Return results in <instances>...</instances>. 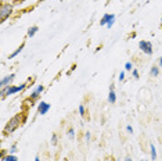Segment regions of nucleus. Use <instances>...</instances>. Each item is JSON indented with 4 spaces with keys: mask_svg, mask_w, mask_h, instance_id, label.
I'll return each instance as SVG.
<instances>
[{
    "mask_svg": "<svg viewBox=\"0 0 162 161\" xmlns=\"http://www.w3.org/2000/svg\"><path fill=\"white\" fill-rule=\"evenodd\" d=\"M1 161H18V157L15 156V154H7L4 158H1Z\"/></svg>",
    "mask_w": 162,
    "mask_h": 161,
    "instance_id": "obj_14",
    "label": "nucleus"
},
{
    "mask_svg": "<svg viewBox=\"0 0 162 161\" xmlns=\"http://www.w3.org/2000/svg\"><path fill=\"white\" fill-rule=\"evenodd\" d=\"M57 143H58V136H57L55 133H53V136H51V144H53V146H57Z\"/></svg>",
    "mask_w": 162,
    "mask_h": 161,
    "instance_id": "obj_20",
    "label": "nucleus"
},
{
    "mask_svg": "<svg viewBox=\"0 0 162 161\" xmlns=\"http://www.w3.org/2000/svg\"><path fill=\"white\" fill-rule=\"evenodd\" d=\"M67 135H68V138H69V139H74V138H75V129L69 128V129H68V132H67Z\"/></svg>",
    "mask_w": 162,
    "mask_h": 161,
    "instance_id": "obj_17",
    "label": "nucleus"
},
{
    "mask_svg": "<svg viewBox=\"0 0 162 161\" xmlns=\"http://www.w3.org/2000/svg\"><path fill=\"white\" fill-rule=\"evenodd\" d=\"M85 140H86L87 143H89V142H90V140H92V133H90V132H89V131H87L86 133H85Z\"/></svg>",
    "mask_w": 162,
    "mask_h": 161,
    "instance_id": "obj_23",
    "label": "nucleus"
},
{
    "mask_svg": "<svg viewBox=\"0 0 162 161\" xmlns=\"http://www.w3.org/2000/svg\"><path fill=\"white\" fill-rule=\"evenodd\" d=\"M35 161H42V160H40V157H39V156H36V157H35Z\"/></svg>",
    "mask_w": 162,
    "mask_h": 161,
    "instance_id": "obj_29",
    "label": "nucleus"
},
{
    "mask_svg": "<svg viewBox=\"0 0 162 161\" xmlns=\"http://www.w3.org/2000/svg\"><path fill=\"white\" fill-rule=\"evenodd\" d=\"M139 47H140L141 52L144 54H147V56H151L154 53V47H152V43L150 40H140L139 42Z\"/></svg>",
    "mask_w": 162,
    "mask_h": 161,
    "instance_id": "obj_4",
    "label": "nucleus"
},
{
    "mask_svg": "<svg viewBox=\"0 0 162 161\" xmlns=\"http://www.w3.org/2000/svg\"><path fill=\"white\" fill-rule=\"evenodd\" d=\"M78 111H79V115H80V117H85V115H86V107H85V104H79Z\"/></svg>",
    "mask_w": 162,
    "mask_h": 161,
    "instance_id": "obj_15",
    "label": "nucleus"
},
{
    "mask_svg": "<svg viewBox=\"0 0 162 161\" xmlns=\"http://www.w3.org/2000/svg\"><path fill=\"white\" fill-rule=\"evenodd\" d=\"M44 92V86L43 85H39L36 86V89L35 90H32V93H31V96H29V101H36L39 97H40V95Z\"/></svg>",
    "mask_w": 162,
    "mask_h": 161,
    "instance_id": "obj_5",
    "label": "nucleus"
},
{
    "mask_svg": "<svg viewBox=\"0 0 162 161\" xmlns=\"http://www.w3.org/2000/svg\"><path fill=\"white\" fill-rule=\"evenodd\" d=\"M125 71H133V64H132V61H126V63H125Z\"/></svg>",
    "mask_w": 162,
    "mask_h": 161,
    "instance_id": "obj_19",
    "label": "nucleus"
},
{
    "mask_svg": "<svg viewBox=\"0 0 162 161\" xmlns=\"http://www.w3.org/2000/svg\"><path fill=\"white\" fill-rule=\"evenodd\" d=\"M115 24V14H111V17H109V21H108L107 24V28L109 29V28H112V25Z\"/></svg>",
    "mask_w": 162,
    "mask_h": 161,
    "instance_id": "obj_16",
    "label": "nucleus"
},
{
    "mask_svg": "<svg viewBox=\"0 0 162 161\" xmlns=\"http://www.w3.org/2000/svg\"><path fill=\"white\" fill-rule=\"evenodd\" d=\"M13 1H17V3H21V1H24V0H13Z\"/></svg>",
    "mask_w": 162,
    "mask_h": 161,
    "instance_id": "obj_30",
    "label": "nucleus"
},
{
    "mask_svg": "<svg viewBox=\"0 0 162 161\" xmlns=\"http://www.w3.org/2000/svg\"><path fill=\"white\" fill-rule=\"evenodd\" d=\"M161 29H162V24H161Z\"/></svg>",
    "mask_w": 162,
    "mask_h": 161,
    "instance_id": "obj_33",
    "label": "nucleus"
},
{
    "mask_svg": "<svg viewBox=\"0 0 162 161\" xmlns=\"http://www.w3.org/2000/svg\"><path fill=\"white\" fill-rule=\"evenodd\" d=\"M15 79V74H10V75L4 76V78H1V81H0V86L1 87H6V86H10L11 82Z\"/></svg>",
    "mask_w": 162,
    "mask_h": 161,
    "instance_id": "obj_7",
    "label": "nucleus"
},
{
    "mask_svg": "<svg viewBox=\"0 0 162 161\" xmlns=\"http://www.w3.org/2000/svg\"><path fill=\"white\" fill-rule=\"evenodd\" d=\"M18 92H20V86H15V85L1 87V99H6L7 96H13V95H15Z\"/></svg>",
    "mask_w": 162,
    "mask_h": 161,
    "instance_id": "obj_3",
    "label": "nucleus"
},
{
    "mask_svg": "<svg viewBox=\"0 0 162 161\" xmlns=\"http://www.w3.org/2000/svg\"><path fill=\"white\" fill-rule=\"evenodd\" d=\"M132 76H133L134 79H139V78H140V74H139V71H137V70H133V71H132Z\"/></svg>",
    "mask_w": 162,
    "mask_h": 161,
    "instance_id": "obj_21",
    "label": "nucleus"
},
{
    "mask_svg": "<svg viewBox=\"0 0 162 161\" xmlns=\"http://www.w3.org/2000/svg\"><path fill=\"white\" fill-rule=\"evenodd\" d=\"M108 103L109 104H115L117 103V92L115 90H109L108 92Z\"/></svg>",
    "mask_w": 162,
    "mask_h": 161,
    "instance_id": "obj_10",
    "label": "nucleus"
},
{
    "mask_svg": "<svg viewBox=\"0 0 162 161\" xmlns=\"http://www.w3.org/2000/svg\"><path fill=\"white\" fill-rule=\"evenodd\" d=\"M150 154H151V160H157V147L154 146V143L150 144Z\"/></svg>",
    "mask_w": 162,
    "mask_h": 161,
    "instance_id": "obj_12",
    "label": "nucleus"
},
{
    "mask_svg": "<svg viewBox=\"0 0 162 161\" xmlns=\"http://www.w3.org/2000/svg\"><path fill=\"white\" fill-rule=\"evenodd\" d=\"M24 47H25V43L22 42L21 44H20V46H18V47H17V49H15V50H14V52H13V53L10 54V56H9V58H15V57H17V56H18V54L21 53L22 50H24Z\"/></svg>",
    "mask_w": 162,
    "mask_h": 161,
    "instance_id": "obj_8",
    "label": "nucleus"
},
{
    "mask_svg": "<svg viewBox=\"0 0 162 161\" xmlns=\"http://www.w3.org/2000/svg\"><path fill=\"white\" fill-rule=\"evenodd\" d=\"M161 24H162V15H161Z\"/></svg>",
    "mask_w": 162,
    "mask_h": 161,
    "instance_id": "obj_32",
    "label": "nucleus"
},
{
    "mask_svg": "<svg viewBox=\"0 0 162 161\" xmlns=\"http://www.w3.org/2000/svg\"><path fill=\"white\" fill-rule=\"evenodd\" d=\"M50 108H51V104H50V103L40 101L39 106H38V114H39V115H44V114H47V113L50 111Z\"/></svg>",
    "mask_w": 162,
    "mask_h": 161,
    "instance_id": "obj_6",
    "label": "nucleus"
},
{
    "mask_svg": "<svg viewBox=\"0 0 162 161\" xmlns=\"http://www.w3.org/2000/svg\"><path fill=\"white\" fill-rule=\"evenodd\" d=\"M126 132H128V133H133V128H132V125H126Z\"/></svg>",
    "mask_w": 162,
    "mask_h": 161,
    "instance_id": "obj_24",
    "label": "nucleus"
},
{
    "mask_svg": "<svg viewBox=\"0 0 162 161\" xmlns=\"http://www.w3.org/2000/svg\"><path fill=\"white\" fill-rule=\"evenodd\" d=\"M158 67H159V68H162V57H159V58H158Z\"/></svg>",
    "mask_w": 162,
    "mask_h": 161,
    "instance_id": "obj_25",
    "label": "nucleus"
},
{
    "mask_svg": "<svg viewBox=\"0 0 162 161\" xmlns=\"http://www.w3.org/2000/svg\"><path fill=\"white\" fill-rule=\"evenodd\" d=\"M22 122H24V115H22L21 113H20V114H15V115L11 117V118L7 121V124L4 125L3 133H4V135H10V133H13L15 129H18L20 127H21Z\"/></svg>",
    "mask_w": 162,
    "mask_h": 161,
    "instance_id": "obj_1",
    "label": "nucleus"
},
{
    "mask_svg": "<svg viewBox=\"0 0 162 161\" xmlns=\"http://www.w3.org/2000/svg\"><path fill=\"white\" fill-rule=\"evenodd\" d=\"M125 71H121V72H119V75H118V79L119 81H121V82H123V81H125Z\"/></svg>",
    "mask_w": 162,
    "mask_h": 161,
    "instance_id": "obj_22",
    "label": "nucleus"
},
{
    "mask_svg": "<svg viewBox=\"0 0 162 161\" xmlns=\"http://www.w3.org/2000/svg\"><path fill=\"white\" fill-rule=\"evenodd\" d=\"M125 161H133V160H132V158H130L129 156H126V157H125Z\"/></svg>",
    "mask_w": 162,
    "mask_h": 161,
    "instance_id": "obj_28",
    "label": "nucleus"
},
{
    "mask_svg": "<svg viewBox=\"0 0 162 161\" xmlns=\"http://www.w3.org/2000/svg\"><path fill=\"white\" fill-rule=\"evenodd\" d=\"M117 161H121V160H119V158H118V160H117Z\"/></svg>",
    "mask_w": 162,
    "mask_h": 161,
    "instance_id": "obj_34",
    "label": "nucleus"
},
{
    "mask_svg": "<svg viewBox=\"0 0 162 161\" xmlns=\"http://www.w3.org/2000/svg\"><path fill=\"white\" fill-rule=\"evenodd\" d=\"M11 14H13V4L1 1V4H0V21L4 22L6 20H9Z\"/></svg>",
    "mask_w": 162,
    "mask_h": 161,
    "instance_id": "obj_2",
    "label": "nucleus"
},
{
    "mask_svg": "<svg viewBox=\"0 0 162 161\" xmlns=\"http://www.w3.org/2000/svg\"><path fill=\"white\" fill-rule=\"evenodd\" d=\"M150 75L151 76H158L159 75V67L158 65H154V67H151V71H150Z\"/></svg>",
    "mask_w": 162,
    "mask_h": 161,
    "instance_id": "obj_13",
    "label": "nucleus"
},
{
    "mask_svg": "<svg viewBox=\"0 0 162 161\" xmlns=\"http://www.w3.org/2000/svg\"><path fill=\"white\" fill-rule=\"evenodd\" d=\"M17 151H18V146H17V143H14V144H13V146L10 147L9 153H10V154H15Z\"/></svg>",
    "mask_w": 162,
    "mask_h": 161,
    "instance_id": "obj_18",
    "label": "nucleus"
},
{
    "mask_svg": "<svg viewBox=\"0 0 162 161\" xmlns=\"http://www.w3.org/2000/svg\"><path fill=\"white\" fill-rule=\"evenodd\" d=\"M109 90H115V83H111L109 85Z\"/></svg>",
    "mask_w": 162,
    "mask_h": 161,
    "instance_id": "obj_27",
    "label": "nucleus"
},
{
    "mask_svg": "<svg viewBox=\"0 0 162 161\" xmlns=\"http://www.w3.org/2000/svg\"><path fill=\"white\" fill-rule=\"evenodd\" d=\"M140 161H148V160H147V158H141Z\"/></svg>",
    "mask_w": 162,
    "mask_h": 161,
    "instance_id": "obj_31",
    "label": "nucleus"
},
{
    "mask_svg": "<svg viewBox=\"0 0 162 161\" xmlns=\"http://www.w3.org/2000/svg\"><path fill=\"white\" fill-rule=\"evenodd\" d=\"M109 17H111V14H104V15L101 17V20H100V25H101V27H107L108 21H109Z\"/></svg>",
    "mask_w": 162,
    "mask_h": 161,
    "instance_id": "obj_11",
    "label": "nucleus"
},
{
    "mask_svg": "<svg viewBox=\"0 0 162 161\" xmlns=\"http://www.w3.org/2000/svg\"><path fill=\"white\" fill-rule=\"evenodd\" d=\"M6 156H7V151H6V150H1V158H4Z\"/></svg>",
    "mask_w": 162,
    "mask_h": 161,
    "instance_id": "obj_26",
    "label": "nucleus"
},
{
    "mask_svg": "<svg viewBox=\"0 0 162 161\" xmlns=\"http://www.w3.org/2000/svg\"><path fill=\"white\" fill-rule=\"evenodd\" d=\"M39 31V27L38 25H32V27H29V29H28V32H26V38H33L36 33Z\"/></svg>",
    "mask_w": 162,
    "mask_h": 161,
    "instance_id": "obj_9",
    "label": "nucleus"
}]
</instances>
